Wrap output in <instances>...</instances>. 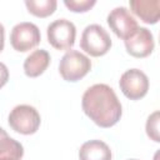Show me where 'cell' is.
<instances>
[{
    "mask_svg": "<svg viewBox=\"0 0 160 160\" xmlns=\"http://www.w3.org/2000/svg\"><path fill=\"white\" fill-rule=\"evenodd\" d=\"M28 11L38 18H48L56 10V0H25Z\"/></svg>",
    "mask_w": 160,
    "mask_h": 160,
    "instance_id": "obj_14",
    "label": "cell"
},
{
    "mask_svg": "<svg viewBox=\"0 0 160 160\" xmlns=\"http://www.w3.org/2000/svg\"><path fill=\"white\" fill-rule=\"evenodd\" d=\"M8 122L14 131L22 135H31L38 131L41 118L34 106L22 104L15 106L10 111Z\"/></svg>",
    "mask_w": 160,
    "mask_h": 160,
    "instance_id": "obj_4",
    "label": "cell"
},
{
    "mask_svg": "<svg viewBox=\"0 0 160 160\" xmlns=\"http://www.w3.org/2000/svg\"><path fill=\"white\" fill-rule=\"evenodd\" d=\"M86 116L100 128H111L121 118L122 108L114 91L106 84H95L88 88L81 99Z\"/></svg>",
    "mask_w": 160,
    "mask_h": 160,
    "instance_id": "obj_1",
    "label": "cell"
},
{
    "mask_svg": "<svg viewBox=\"0 0 160 160\" xmlns=\"http://www.w3.org/2000/svg\"><path fill=\"white\" fill-rule=\"evenodd\" d=\"M146 134L148 136L154 140L155 142H159L160 141V135H159V111H154L149 118H148V121H146Z\"/></svg>",
    "mask_w": 160,
    "mask_h": 160,
    "instance_id": "obj_15",
    "label": "cell"
},
{
    "mask_svg": "<svg viewBox=\"0 0 160 160\" xmlns=\"http://www.w3.org/2000/svg\"><path fill=\"white\" fill-rule=\"evenodd\" d=\"M119 86L128 99L140 100L148 94L149 79L144 71L139 69H129L120 76Z\"/></svg>",
    "mask_w": 160,
    "mask_h": 160,
    "instance_id": "obj_7",
    "label": "cell"
},
{
    "mask_svg": "<svg viewBox=\"0 0 160 160\" xmlns=\"http://www.w3.org/2000/svg\"><path fill=\"white\" fill-rule=\"evenodd\" d=\"M124 41L128 54L139 59L149 56L155 46V41L151 31L142 26L138 28L136 31Z\"/></svg>",
    "mask_w": 160,
    "mask_h": 160,
    "instance_id": "obj_9",
    "label": "cell"
},
{
    "mask_svg": "<svg viewBox=\"0 0 160 160\" xmlns=\"http://www.w3.org/2000/svg\"><path fill=\"white\" fill-rule=\"evenodd\" d=\"M41 40L39 28L32 22H19L10 32V44L14 50L25 52L39 45Z\"/></svg>",
    "mask_w": 160,
    "mask_h": 160,
    "instance_id": "obj_6",
    "label": "cell"
},
{
    "mask_svg": "<svg viewBox=\"0 0 160 160\" xmlns=\"http://www.w3.org/2000/svg\"><path fill=\"white\" fill-rule=\"evenodd\" d=\"M80 160H111L112 154L106 142L102 140H89L80 146Z\"/></svg>",
    "mask_w": 160,
    "mask_h": 160,
    "instance_id": "obj_12",
    "label": "cell"
},
{
    "mask_svg": "<svg viewBox=\"0 0 160 160\" xmlns=\"http://www.w3.org/2000/svg\"><path fill=\"white\" fill-rule=\"evenodd\" d=\"M80 48L86 54L94 58H99L105 55L110 50L111 38L101 25L91 24L82 30Z\"/></svg>",
    "mask_w": 160,
    "mask_h": 160,
    "instance_id": "obj_3",
    "label": "cell"
},
{
    "mask_svg": "<svg viewBox=\"0 0 160 160\" xmlns=\"http://www.w3.org/2000/svg\"><path fill=\"white\" fill-rule=\"evenodd\" d=\"M96 4L95 0H65L64 5L72 12H86Z\"/></svg>",
    "mask_w": 160,
    "mask_h": 160,
    "instance_id": "obj_16",
    "label": "cell"
},
{
    "mask_svg": "<svg viewBox=\"0 0 160 160\" xmlns=\"http://www.w3.org/2000/svg\"><path fill=\"white\" fill-rule=\"evenodd\" d=\"M131 11L146 24H156L160 18L159 0H130Z\"/></svg>",
    "mask_w": 160,
    "mask_h": 160,
    "instance_id": "obj_10",
    "label": "cell"
},
{
    "mask_svg": "<svg viewBox=\"0 0 160 160\" xmlns=\"http://www.w3.org/2000/svg\"><path fill=\"white\" fill-rule=\"evenodd\" d=\"M4 44H5V29L4 25L0 22V52L4 49Z\"/></svg>",
    "mask_w": 160,
    "mask_h": 160,
    "instance_id": "obj_18",
    "label": "cell"
},
{
    "mask_svg": "<svg viewBox=\"0 0 160 160\" xmlns=\"http://www.w3.org/2000/svg\"><path fill=\"white\" fill-rule=\"evenodd\" d=\"M129 160H138V159H129Z\"/></svg>",
    "mask_w": 160,
    "mask_h": 160,
    "instance_id": "obj_20",
    "label": "cell"
},
{
    "mask_svg": "<svg viewBox=\"0 0 160 160\" xmlns=\"http://www.w3.org/2000/svg\"><path fill=\"white\" fill-rule=\"evenodd\" d=\"M24 155L22 145L8 135V132L0 126V158H12L21 160Z\"/></svg>",
    "mask_w": 160,
    "mask_h": 160,
    "instance_id": "obj_13",
    "label": "cell"
},
{
    "mask_svg": "<svg viewBox=\"0 0 160 160\" xmlns=\"http://www.w3.org/2000/svg\"><path fill=\"white\" fill-rule=\"evenodd\" d=\"M9 80V70L4 62H0V89L8 82Z\"/></svg>",
    "mask_w": 160,
    "mask_h": 160,
    "instance_id": "obj_17",
    "label": "cell"
},
{
    "mask_svg": "<svg viewBox=\"0 0 160 160\" xmlns=\"http://www.w3.org/2000/svg\"><path fill=\"white\" fill-rule=\"evenodd\" d=\"M108 25L112 32L122 40H126L129 36H131L139 28L135 18L125 6H118L109 12Z\"/></svg>",
    "mask_w": 160,
    "mask_h": 160,
    "instance_id": "obj_8",
    "label": "cell"
},
{
    "mask_svg": "<svg viewBox=\"0 0 160 160\" xmlns=\"http://www.w3.org/2000/svg\"><path fill=\"white\" fill-rule=\"evenodd\" d=\"M50 54L45 49H38L30 52L24 61V72L29 78L40 76L50 64Z\"/></svg>",
    "mask_w": 160,
    "mask_h": 160,
    "instance_id": "obj_11",
    "label": "cell"
},
{
    "mask_svg": "<svg viewBox=\"0 0 160 160\" xmlns=\"http://www.w3.org/2000/svg\"><path fill=\"white\" fill-rule=\"evenodd\" d=\"M46 36L49 44L56 50H70L75 44L76 28L68 19H58L48 25Z\"/></svg>",
    "mask_w": 160,
    "mask_h": 160,
    "instance_id": "obj_5",
    "label": "cell"
},
{
    "mask_svg": "<svg viewBox=\"0 0 160 160\" xmlns=\"http://www.w3.org/2000/svg\"><path fill=\"white\" fill-rule=\"evenodd\" d=\"M91 70V60L78 50H68L59 62L61 78L69 82H76Z\"/></svg>",
    "mask_w": 160,
    "mask_h": 160,
    "instance_id": "obj_2",
    "label": "cell"
},
{
    "mask_svg": "<svg viewBox=\"0 0 160 160\" xmlns=\"http://www.w3.org/2000/svg\"><path fill=\"white\" fill-rule=\"evenodd\" d=\"M0 160H16V159H12V158H0Z\"/></svg>",
    "mask_w": 160,
    "mask_h": 160,
    "instance_id": "obj_19",
    "label": "cell"
}]
</instances>
